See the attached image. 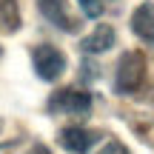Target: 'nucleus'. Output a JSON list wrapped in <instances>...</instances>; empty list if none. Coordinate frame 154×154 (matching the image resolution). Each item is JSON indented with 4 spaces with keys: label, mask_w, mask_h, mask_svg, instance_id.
I'll return each instance as SVG.
<instances>
[{
    "label": "nucleus",
    "mask_w": 154,
    "mask_h": 154,
    "mask_svg": "<svg viewBox=\"0 0 154 154\" xmlns=\"http://www.w3.org/2000/svg\"><path fill=\"white\" fill-rule=\"evenodd\" d=\"M34 72H37L43 80H57V77L63 74V69H66V57H63L60 49H54V46L43 43L34 49Z\"/></svg>",
    "instance_id": "2"
},
{
    "label": "nucleus",
    "mask_w": 154,
    "mask_h": 154,
    "mask_svg": "<svg viewBox=\"0 0 154 154\" xmlns=\"http://www.w3.org/2000/svg\"><path fill=\"white\" fill-rule=\"evenodd\" d=\"M37 6H40V14L51 26L72 29V20H69V11H66V0H37Z\"/></svg>",
    "instance_id": "7"
},
{
    "label": "nucleus",
    "mask_w": 154,
    "mask_h": 154,
    "mask_svg": "<svg viewBox=\"0 0 154 154\" xmlns=\"http://www.w3.org/2000/svg\"><path fill=\"white\" fill-rule=\"evenodd\" d=\"M131 32L143 40H154V3L137 6V11L131 14Z\"/></svg>",
    "instance_id": "5"
},
{
    "label": "nucleus",
    "mask_w": 154,
    "mask_h": 154,
    "mask_svg": "<svg viewBox=\"0 0 154 154\" xmlns=\"http://www.w3.org/2000/svg\"><path fill=\"white\" fill-rule=\"evenodd\" d=\"M54 100H57L54 106L60 111H66V114H88V109H91V97L86 91H80V88H66Z\"/></svg>",
    "instance_id": "3"
},
{
    "label": "nucleus",
    "mask_w": 154,
    "mask_h": 154,
    "mask_svg": "<svg viewBox=\"0 0 154 154\" xmlns=\"http://www.w3.org/2000/svg\"><path fill=\"white\" fill-rule=\"evenodd\" d=\"M77 6H80V11L86 17H100L103 14V0H77Z\"/></svg>",
    "instance_id": "8"
},
{
    "label": "nucleus",
    "mask_w": 154,
    "mask_h": 154,
    "mask_svg": "<svg viewBox=\"0 0 154 154\" xmlns=\"http://www.w3.org/2000/svg\"><path fill=\"white\" fill-rule=\"evenodd\" d=\"M32 154H49V149H46V146H34Z\"/></svg>",
    "instance_id": "10"
},
{
    "label": "nucleus",
    "mask_w": 154,
    "mask_h": 154,
    "mask_svg": "<svg viewBox=\"0 0 154 154\" xmlns=\"http://www.w3.org/2000/svg\"><path fill=\"white\" fill-rule=\"evenodd\" d=\"M83 51H88V54H100V51H109L111 46H114V29L111 26H97L91 34H88L86 40H83Z\"/></svg>",
    "instance_id": "6"
},
{
    "label": "nucleus",
    "mask_w": 154,
    "mask_h": 154,
    "mask_svg": "<svg viewBox=\"0 0 154 154\" xmlns=\"http://www.w3.org/2000/svg\"><path fill=\"white\" fill-rule=\"evenodd\" d=\"M146 77V54L143 51H126L117 63L114 72V91L117 94H131L140 88Z\"/></svg>",
    "instance_id": "1"
},
{
    "label": "nucleus",
    "mask_w": 154,
    "mask_h": 154,
    "mask_svg": "<svg viewBox=\"0 0 154 154\" xmlns=\"http://www.w3.org/2000/svg\"><path fill=\"white\" fill-rule=\"evenodd\" d=\"M60 143L72 154H86L91 149V143H94V134L86 131V128H80V126H69V128L60 131Z\"/></svg>",
    "instance_id": "4"
},
{
    "label": "nucleus",
    "mask_w": 154,
    "mask_h": 154,
    "mask_svg": "<svg viewBox=\"0 0 154 154\" xmlns=\"http://www.w3.org/2000/svg\"><path fill=\"white\" fill-rule=\"evenodd\" d=\"M100 154H128V149L123 143H117V140H111L109 146H103V149H100Z\"/></svg>",
    "instance_id": "9"
}]
</instances>
